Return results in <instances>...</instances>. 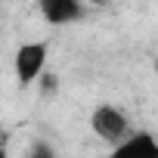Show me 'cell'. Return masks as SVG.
<instances>
[{
  "label": "cell",
  "instance_id": "1",
  "mask_svg": "<svg viewBox=\"0 0 158 158\" xmlns=\"http://www.w3.org/2000/svg\"><path fill=\"white\" fill-rule=\"evenodd\" d=\"M90 127L109 146H118V143H124L130 136V118L118 106H96L93 115H90Z\"/></svg>",
  "mask_w": 158,
  "mask_h": 158
},
{
  "label": "cell",
  "instance_id": "4",
  "mask_svg": "<svg viewBox=\"0 0 158 158\" xmlns=\"http://www.w3.org/2000/svg\"><path fill=\"white\" fill-rule=\"evenodd\" d=\"M40 16L50 25H71V22H77L84 16V3L81 0H44Z\"/></svg>",
  "mask_w": 158,
  "mask_h": 158
},
{
  "label": "cell",
  "instance_id": "6",
  "mask_svg": "<svg viewBox=\"0 0 158 158\" xmlns=\"http://www.w3.org/2000/svg\"><path fill=\"white\" fill-rule=\"evenodd\" d=\"M37 84H40V93H44V96H53L56 87H59V81H56V74H53V71H44V74L37 77Z\"/></svg>",
  "mask_w": 158,
  "mask_h": 158
},
{
  "label": "cell",
  "instance_id": "3",
  "mask_svg": "<svg viewBox=\"0 0 158 158\" xmlns=\"http://www.w3.org/2000/svg\"><path fill=\"white\" fill-rule=\"evenodd\" d=\"M109 158H158V139H155L149 130L130 133L124 143H118V146L112 149Z\"/></svg>",
  "mask_w": 158,
  "mask_h": 158
},
{
  "label": "cell",
  "instance_id": "7",
  "mask_svg": "<svg viewBox=\"0 0 158 158\" xmlns=\"http://www.w3.org/2000/svg\"><path fill=\"white\" fill-rule=\"evenodd\" d=\"M0 158H6V152H3V149H0Z\"/></svg>",
  "mask_w": 158,
  "mask_h": 158
},
{
  "label": "cell",
  "instance_id": "2",
  "mask_svg": "<svg viewBox=\"0 0 158 158\" xmlns=\"http://www.w3.org/2000/svg\"><path fill=\"white\" fill-rule=\"evenodd\" d=\"M16 77H19V84L28 87L34 84L37 77L44 74V65H47V44L44 40H28L16 50Z\"/></svg>",
  "mask_w": 158,
  "mask_h": 158
},
{
  "label": "cell",
  "instance_id": "5",
  "mask_svg": "<svg viewBox=\"0 0 158 158\" xmlns=\"http://www.w3.org/2000/svg\"><path fill=\"white\" fill-rule=\"evenodd\" d=\"M25 158H56V149H53L50 143L37 139V143H31V149H28V155H25Z\"/></svg>",
  "mask_w": 158,
  "mask_h": 158
}]
</instances>
